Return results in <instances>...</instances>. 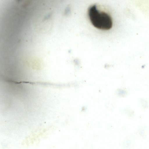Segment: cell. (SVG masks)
Masks as SVG:
<instances>
[{"label": "cell", "instance_id": "cell-1", "mask_svg": "<svg viewBox=\"0 0 149 149\" xmlns=\"http://www.w3.org/2000/svg\"><path fill=\"white\" fill-rule=\"evenodd\" d=\"M88 15L91 22L96 28L107 30L112 26L113 21L111 16L98 9L96 5H91L89 8Z\"/></svg>", "mask_w": 149, "mask_h": 149}]
</instances>
